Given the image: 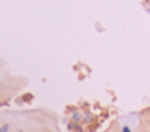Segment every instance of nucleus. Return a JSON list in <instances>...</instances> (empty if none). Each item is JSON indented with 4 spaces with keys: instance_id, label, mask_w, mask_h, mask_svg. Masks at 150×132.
Returning <instances> with one entry per match:
<instances>
[{
    "instance_id": "obj_3",
    "label": "nucleus",
    "mask_w": 150,
    "mask_h": 132,
    "mask_svg": "<svg viewBox=\"0 0 150 132\" xmlns=\"http://www.w3.org/2000/svg\"><path fill=\"white\" fill-rule=\"evenodd\" d=\"M141 132H150V128H148V127H146V128H145V130H141Z\"/></svg>"
},
{
    "instance_id": "obj_6",
    "label": "nucleus",
    "mask_w": 150,
    "mask_h": 132,
    "mask_svg": "<svg viewBox=\"0 0 150 132\" xmlns=\"http://www.w3.org/2000/svg\"><path fill=\"white\" fill-rule=\"evenodd\" d=\"M109 132H112V130H109Z\"/></svg>"
},
{
    "instance_id": "obj_5",
    "label": "nucleus",
    "mask_w": 150,
    "mask_h": 132,
    "mask_svg": "<svg viewBox=\"0 0 150 132\" xmlns=\"http://www.w3.org/2000/svg\"><path fill=\"white\" fill-rule=\"evenodd\" d=\"M148 11H150V4H148Z\"/></svg>"
},
{
    "instance_id": "obj_4",
    "label": "nucleus",
    "mask_w": 150,
    "mask_h": 132,
    "mask_svg": "<svg viewBox=\"0 0 150 132\" xmlns=\"http://www.w3.org/2000/svg\"><path fill=\"white\" fill-rule=\"evenodd\" d=\"M16 132H23V130H22V128H18V130H16Z\"/></svg>"
},
{
    "instance_id": "obj_2",
    "label": "nucleus",
    "mask_w": 150,
    "mask_h": 132,
    "mask_svg": "<svg viewBox=\"0 0 150 132\" xmlns=\"http://www.w3.org/2000/svg\"><path fill=\"white\" fill-rule=\"evenodd\" d=\"M122 132H132V128H130L129 125H122Z\"/></svg>"
},
{
    "instance_id": "obj_1",
    "label": "nucleus",
    "mask_w": 150,
    "mask_h": 132,
    "mask_svg": "<svg viewBox=\"0 0 150 132\" xmlns=\"http://www.w3.org/2000/svg\"><path fill=\"white\" fill-rule=\"evenodd\" d=\"M0 132H11V123H2L0 125Z\"/></svg>"
}]
</instances>
